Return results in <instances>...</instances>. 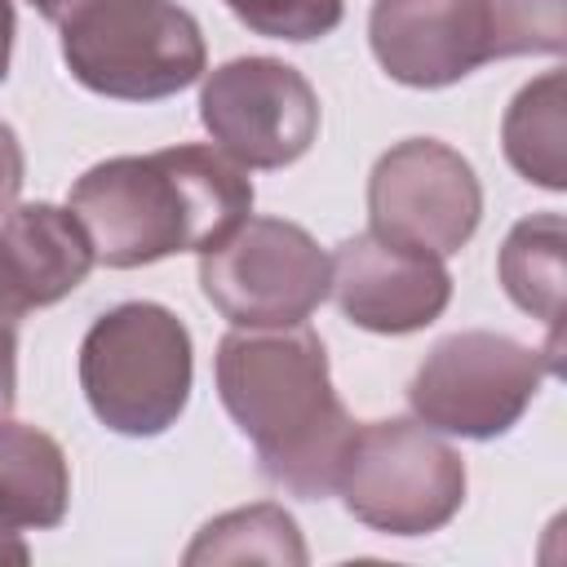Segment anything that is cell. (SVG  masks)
<instances>
[{
  "label": "cell",
  "instance_id": "1",
  "mask_svg": "<svg viewBox=\"0 0 567 567\" xmlns=\"http://www.w3.org/2000/svg\"><path fill=\"white\" fill-rule=\"evenodd\" d=\"M66 208L102 266L137 270L226 239L252 213V177L213 142H182L84 168Z\"/></svg>",
  "mask_w": 567,
  "mask_h": 567
},
{
  "label": "cell",
  "instance_id": "2",
  "mask_svg": "<svg viewBox=\"0 0 567 567\" xmlns=\"http://www.w3.org/2000/svg\"><path fill=\"white\" fill-rule=\"evenodd\" d=\"M213 372L217 399L252 443L261 474L301 501H328L354 416L332 390L319 332L306 323L235 328L217 341Z\"/></svg>",
  "mask_w": 567,
  "mask_h": 567
},
{
  "label": "cell",
  "instance_id": "3",
  "mask_svg": "<svg viewBox=\"0 0 567 567\" xmlns=\"http://www.w3.org/2000/svg\"><path fill=\"white\" fill-rule=\"evenodd\" d=\"M567 0H372L368 44L408 89H447L496 58L563 53Z\"/></svg>",
  "mask_w": 567,
  "mask_h": 567
},
{
  "label": "cell",
  "instance_id": "4",
  "mask_svg": "<svg viewBox=\"0 0 567 567\" xmlns=\"http://www.w3.org/2000/svg\"><path fill=\"white\" fill-rule=\"evenodd\" d=\"M190 381V328L159 301H120L102 310L80 341V390L111 434H164L186 412Z\"/></svg>",
  "mask_w": 567,
  "mask_h": 567
},
{
  "label": "cell",
  "instance_id": "5",
  "mask_svg": "<svg viewBox=\"0 0 567 567\" xmlns=\"http://www.w3.org/2000/svg\"><path fill=\"white\" fill-rule=\"evenodd\" d=\"M58 31L71 80L111 102H164L208 71L204 31L177 0H93Z\"/></svg>",
  "mask_w": 567,
  "mask_h": 567
},
{
  "label": "cell",
  "instance_id": "6",
  "mask_svg": "<svg viewBox=\"0 0 567 567\" xmlns=\"http://www.w3.org/2000/svg\"><path fill=\"white\" fill-rule=\"evenodd\" d=\"M461 452L421 421H354L341 452V505L381 536H430L465 505Z\"/></svg>",
  "mask_w": 567,
  "mask_h": 567
},
{
  "label": "cell",
  "instance_id": "7",
  "mask_svg": "<svg viewBox=\"0 0 567 567\" xmlns=\"http://www.w3.org/2000/svg\"><path fill=\"white\" fill-rule=\"evenodd\" d=\"M545 377L558 368L545 350L505 332L465 328L430 346L408 381V408L421 425L456 439H501L536 403Z\"/></svg>",
  "mask_w": 567,
  "mask_h": 567
},
{
  "label": "cell",
  "instance_id": "8",
  "mask_svg": "<svg viewBox=\"0 0 567 567\" xmlns=\"http://www.w3.org/2000/svg\"><path fill=\"white\" fill-rule=\"evenodd\" d=\"M199 288L230 328L306 323L328 297V252L288 217H244L199 252Z\"/></svg>",
  "mask_w": 567,
  "mask_h": 567
},
{
  "label": "cell",
  "instance_id": "9",
  "mask_svg": "<svg viewBox=\"0 0 567 567\" xmlns=\"http://www.w3.org/2000/svg\"><path fill=\"white\" fill-rule=\"evenodd\" d=\"M483 221V182L474 164L439 142H394L368 173V230L430 257L461 252Z\"/></svg>",
  "mask_w": 567,
  "mask_h": 567
},
{
  "label": "cell",
  "instance_id": "10",
  "mask_svg": "<svg viewBox=\"0 0 567 567\" xmlns=\"http://www.w3.org/2000/svg\"><path fill=\"white\" fill-rule=\"evenodd\" d=\"M199 124L239 168H288L319 137V93L279 58H230L204 75Z\"/></svg>",
  "mask_w": 567,
  "mask_h": 567
},
{
  "label": "cell",
  "instance_id": "11",
  "mask_svg": "<svg viewBox=\"0 0 567 567\" xmlns=\"http://www.w3.org/2000/svg\"><path fill=\"white\" fill-rule=\"evenodd\" d=\"M328 297L354 328L377 337H403V332L430 328L447 310L452 275L443 257L399 248L363 230L332 248Z\"/></svg>",
  "mask_w": 567,
  "mask_h": 567
},
{
  "label": "cell",
  "instance_id": "12",
  "mask_svg": "<svg viewBox=\"0 0 567 567\" xmlns=\"http://www.w3.org/2000/svg\"><path fill=\"white\" fill-rule=\"evenodd\" d=\"M0 252H4L31 310L62 301L97 266L80 217L71 208L49 204V199L13 204L0 217Z\"/></svg>",
  "mask_w": 567,
  "mask_h": 567
},
{
  "label": "cell",
  "instance_id": "13",
  "mask_svg": "<svg viewBox=\"0 0 567 567\" xmlns=\"http://www.w3.org/2000/svg\"><path fill=\"white\" fill-rule=\"evenodd\" d=\"M563 270H567V221L563 213H532L509 226L496 275L505 297L549 328L545 359L563 372Z\"/></svg>",
  "mask_w": 567,
  "mask_h": 567
},
{
  "label": "cell",
  "instance_id": "14",
  "mask_svg": "<svg viewBox=\"0 0 567 567\" xmlns=\"http://www.w3.org/2000/svg\"><path fill=\"white\" fill-rule=\"evenodd\" d=\"M71 505V465L53 434L0 416V523L58 527Z\"/></svg>",
  "mask_w": 567,
  "mask_h": 567
},
{
  "label": "cell",
  "instance_id": "15",
  "mask_svg": "<svg viewBox=\"0 0 567 567\" xmlns=\"http://www.w3.org/2000/svg\"><path fill=\"white\" fill-rule=\"evenodd\" d=\"M501 146L509 168L540 186L567 190V75L545 71L527 80L501 120Z\"/></svg>",
  "mask_w": 567,
  "mask_h": 567
},
{
  "label": "cell",
  "instance_id": "16",
  "mask_svg": "<svg viewBox=\"0 0 567 567\" xmlns=\"http://www.w3.org/2000/svg\"><path fill=\"white\" fill-rule=\"evenodd\" d=\"M190 567L199 563H306V540L297 532V518L275 505H244L230 514H217L213 523H204L195 532V540L182 554Z\"/></svg>",
  "mask_w": 567,
  "mask_h": 567
},
{
  "label": "cell",
  "instance_id": "17",
  "mask_svg": "<svg viewBox=\"0 0 567 567\" xmlns=\"http://www.w3.org/2000/svg\"><path fill=\"white\" fill-rule=\"evenodd\" d=\"M221 4L248 31L266 40H288V44L323 40L346 18V0H221Z\"/></svg>",
  "mask_w": 567,
  "mask_h": 567
},
{
  "label": "cell",
  "instance_id": "18",
  "mask_svg": "<svg viewBox=\"0 0 567 567\" xmlns=\"http://www.w3.org/2000/svg\"><path fill=\"white\" fill-rule=\"evenodd\" d=\"M22 177H27L22 142H18V133L0 120V217L18 204V195H22Z\"/></svg>",
  "mask_w": 567,
  "mask_h": 567
},
{
  "label": "cell",
  "instance_id": "19",
  "mask_svg": "<svg viewBox=\"0 0 567 567\" xmlns=\"http://www.w3.org/2000/svg\"><path fill=\"white\" fill-rule=\"evenodd\" d=\"M22 315H31V306H27V297H22V288H18V279L0 252V341H18Z\"/></svg>",
  "mask_w": 567,
  "mask_h": 567
},
{
  "label": "cell",
  "instance_id": "20",
  "mask_svg": "<svg viewBox=\"0 0 567 567\" xmlns=\"http://www.w3.org/2000/svg\"><path fill=\"white\" fill-rule=\"evenodd\" d=\"M18 399V341H0V416H9Z\"/></svg>",
  "mask_w": 567,
  "mask_h": 567
},
{
  "label": "cell",
  "instance_id": "21",
  "mask_svg": "<svg viewBox=\"0 0 567 567\" xmlns=\"http://www.w3.org/2000/svg\"><path fill=\"white\" fill-rule=\"evenodd\" d=\"M13 35H18V13H13V0H0V84L9 80V58H13Z\"/></svg>",
  "mask_w": 567,
  "mask_h": 567
},
{
  "label": "cell",
  "instance_id": "22",
  "mask_svg": "<svg viewBox=\"0 0 567 567\" xmlns=\"http://www.w3.org/2000/svg\"><path fill=\"white\" fill-rule=\"evenodd\" d=\"M44 22H53V27H62L71 13H80L84 4H93V0H27Z\"/></svg>",
  "mask_w": 567,
  "mask_h": 567
},
{
  "label": "cell",
  "instance_id": "23",
  "mask_svg": "<svg viewBox=\"0 0 567 567\" xmlns=\"http://www.w3.org/2000/svg\"><path fill=\"white\" fill-rule=\"evenodd\" d=\"M27 558H31V549L18 540V532H9L0 523V563H27Z\"/></svg>",
  "mask_w": 567,
  "mask_h": 567
}]
</instances>
